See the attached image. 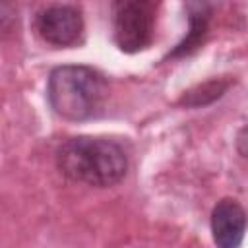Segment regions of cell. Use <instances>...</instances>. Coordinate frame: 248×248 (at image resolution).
Here are the masks:
<instances>
[{
  "label": "cell",
  "instance_id": "cell-1",
  "mask_svg": "<svg viewBox=\"0 0 248 248\" xmlns=\"http://www.w3.org/2000/svg\"><path fill=\"white\" fill-rule=\"evenodd\" d=\"M56 167L62 176L93 188H110L128 172L124 147L101 136H76L56 149Z\"/></svg>",
  "mask_w": 248,
  "mask_h": 248
},
{
  "label": "cell",
  "instance_id": "cell-2",
  "mask_svg": "<svg viewBox=\"0 0 248 248\" xmlns=\"http://www.w3.org/2000/svg\"><path fill=\"white\" fill-rule=\"evenodd\" d=\"M107 78L83 64H62L50 70L46 79V101L54 114L70 122L95 118L107 101Z\"/></svg>",
  "mask_w": 248,
  "mask_h": 248
},
{
  "label": "cell",
  "instance_id": "cell-3",
  "mask_svg": "<svg viewBox=\"0 0 248 248\" xmlns=\"http://www.w3.org/2000/svg\"><path fill=\"white\" fill-rule=\"evenodd\" d=\"M157 4L149 0H120L112 4V39L118 50L136 54L153 43Z\"/></svg>",
  "mask_w": 248,
  "mask_h": 248
},
{
  "label": "cell",
  "instance_id": "cell-4",
  "mask_svg": "<svg viewBox=\"0 0 248 248\" xmlns=\"http://www.w3.org/2000/svg\"><path fill=\"white\" fill-rule=\"evenodd\" d=\"M35 33L50 46L70 48L83 41V16L74 4H46L33 16Z\"/></svg>",
  "mask_w": 248,
  "mask_h": 248
},
{
  "label": "cell",
  "instance_id": "cell-5",
  "mask_svg": "<svg viewBox=\"0 0 248 248\" xmlns=\"http://www.w3.org/2000/svg\"><path fill=\"white\" fill-rule=\"evenodd\" d=\"M211 225V236L215 248H240L244 234H246V211L244 207L232 200V198H223L219 200L209 217Z\"/></svg>",
  "mask_w": 248,
  "mask_h": 248
},
{
  "label": "cell",
  "instance_id": "cell-6",
  "mask_svg": "<svg viewBox=\"0 0 248 248\" xmlns=\"http://www.w3.org/2000/svg\"><path fill=\"white\" fill-rule=\"evenodd\" d=\"M188 17V33L186 37L165 56V60H176L194 54L205 41L209 33V21L213 16V6L207 2H188L184 4Z\"/></svg>",
  "mask_w": 248,
  "mask_h": 248
},
{
  "label": "cell",
  "instance_id": "cell-7",
  "mask_svg": "<svg viewBox=\"0 0 248 248\" xmlns=\"http://www.w3.org/2000/svg\"><path fill=\"white\" fill-rule=\"evenodd\" d=\"M234 83V79L231 76H223V78H211V79H205L190 89H186L180 99H178V105L180 107H186V108H203L215 101H219L229 89L231 85Z\"/></svg>",
  "mask_w": 248,
  "mask_h": 248
},
{
  "label": "cell",
  "instance_id": "cell-8",
  "mask_svg": "<svg viewBox=\"0 0 248 248\" xmlns=\"http://www.w3.org/2000/svg\"><path fill=\"white\" fill-rule=\"evenodd\" d=\"M234 145H236V151L248 159V124H244L238 134H236V140H234Z\"/></svg>",
  "mask_w": 248,
  "mask_h": 248
}]
</instances>
